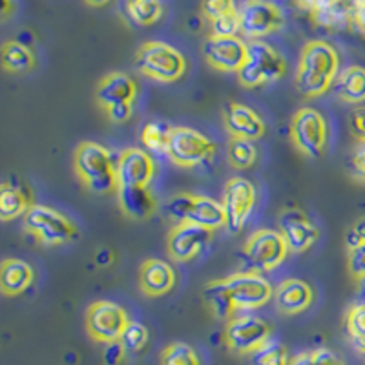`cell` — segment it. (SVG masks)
I'll return each mask as SVG.
<instances>
[{"label": "cell", "mask_w": 365, "mask_h": 365, "mask_svg": "<svg viewBox=\"0 0 365 365\" xmlns=\"http://www.w3.org/2000/svg\"><path fill=\"white\" fill-rule=\"evenodd\" d=\"M165 216L172 223H194L208 230H217L221 227H227V216H225L223 203L207 197V195L197 194H182L174 195L163 205Z\"/></svg>", "instance_id": "3957f363"}, {"label": "cell", "mask_w": 365, "mask_h": 365, "mask_svg": "<svg viewBox=\"0 0 365 365\" xmlns=\"http://www.w3.org/2000/svg\"><path fill=\"white\" fill-rule=\"evenodd\" d=\"M223 208L227 216V228L230 232H240L249 221L256 207V187L245 178L228 179L223 188Z\"/></svg>", "instance_id": "4fadbf2b"}, {"label": "cell", "mask_w": 365, "mask_h": 365, "mask_svg": "<svg viewBox=\"0 0 365 365\" xmlns=\"http://www.w3.org/2000/svg\"><path fill=\"white\" fill-rule=\"evenodd\" d=\"M159 365H201V360L194 347L185 341H174L163 349Z\"/></svg>", "instance_id": "836d02e7"}, {"label": "cell", "mask_w": 365, "mask_h": 365, "mask_svg": "<svg viewBox=\"0 0 365 365\" xmlns=\"http://www.w3.org/2000/svg\"><path fill=\"white\" fill-rule=\"evenodd\" d=\"M24 228L44 247L64 245L77 236V228L70 217L44 205H34L26 212Z\"/></svg>", "instance_id": "8992f818"}, {"label": "cell", "mask_w": 365, "mask_h": 365, "mask_svg": "<svg viewBox=\"0 0 365 365\" xmlns=\"http://www.w3.org/2000/svg\"><path fill=\"white\" fill-rule=\"evenodd\" d=\"M126 13L137 26H152L163 17L161 0H126Z\"/></svg>", "instance_id": "f546056e"}, {"label": "cell", "mask_w": 365, "mask_h": 365, "mask_svg": "<svg viewBox=\"0 0 365 365\" xmlns=\"http://www.w3.org/2000/svg\"><path fill=\"white\" fill-rule=\"evenodd\" d=\"M303 2H305V6H309L312 11H316V13H319V15H322V13L329 11L332 6L336 4L338 0H303Z\"/></svg>", "instance_id": "f6af8a7d"}, {"label": "cell", "mask_w": 365, "mask_h": 365, "mask_svg": "<svg viewBox=\"0 0 365 365\" xmlns=\"http://www.w3.org/2000/svg\"><path fill=\"white\" fill-rule=\"evenodd\" d=\"M336 96L345 104L365 103V68L347 66L336 77Z\"/></svg>", "instance_id": "484cf974"}, {"label": "cell", "mask_w": 365, "mask_h": 365, "mask_svg": "<svg viewBox=\"0 0 365 365\" xmlns=\"http://www.w3.org/2000/svg\"><path fill=\"white\" fill-rule=\"evenodd\" d=\"M104 113L113 123H126L133 113V104H115V106L104 110Z\"/></svg>", "instance_id": "ee69618b"}, {"label": "cell", "mask_w": 365, "mask_h": 365, "mask_svg": "<svg viewBox=\"0 0 365 365\" xmlns=\"http://www.w3.org/2000/svg\"><path fill=\"white\" fill-rule=\"evenodd\" d=\"M225 126L228 133L234 139H247V141H256L265 133V123L259 117V113L249 108L247 104L230 103L223 112Z\"/></svg>", "instance_id": "d6986e66"}, {"label": "cell", "mask_w": 365, "mask_h": 365, "mask_svg": "<svg viewBox=\"0 0 365 365\" xmlns=\"http://www.w3.org/2000/svg\"><path fill=\"white\" fill-rule=\"evenodd\" d=\"M88 6H91V8H103V6L110 4L112 0H84Z\"/></svg>", "instance_id": "681fc988"}, {"label": "cell", "mask_w": 365, "mask_h": 365, "mask_svg": "<svg viewBox=\"0 0 365 365\" xmlns=\"http://www.w3.org/2000/svg\"><path fill=\"white\" fill-rule=\"evenodd\" d=\"M247 53L249 44H245L237 35L221 37L212 34L203 42V57L208 66L225 73H237L245 64Z\"/></svg>", "instance_id": "9a60e30c"}, {"label": "cell", "mask_w": 365, "mask_h": 365, "mask_svg": "<svg viewBox=\"0 0 365 365\" xmlns=\"http://www.w3.org/2000/svg\"><path fill=\"white\" fill-rule=\"evenodd\" d=\"M314 299V291L307 282L298 278H289L274 291V303L282 314L292 316L307 311Z\"/></svg>", "instance_id": "44dd1931"}, {"label": "cell", "mask_w": 365, "mask_h": 365, "mask_svg": "<svg viewBox=\"0 0 365 365\" xmlns=\"http://www.w3.org/2000/svg\"><path fill=\"white\" fill-rule=\"evenodd\" d=\"M212 241V230L194 223H178L168 234V254L174 262H190Z\"/></svg>", "instance_id": "2e32d148"}, {"label": "cell", "mask_w": 365, "mask_h": 365, "mask_svg": "<svg viewBox=\"0 0 365 365\" xmlns=\"http://www.w3.org/2000/svg\"><path fill=\"white\" fill-rule=\"evenodd\" d=\"M201 296H203L205 305L208 307V311L212 312V316L216 319H230L234 318L236 311H234L232 303L228 299L227 291H225L223 283L221 279H212L207 285L203 287L201 291Z\"/></svg>", "instance_id": "83f0119b"}, {"label": "cell", "mask_w": 365, "mask_h": 365, "mask_svg": "<svg viewBox=\"0 0 365 365\" xmlns=\"http://www.w3.org/2000/svg\"><path fill=\"white\" fill-rule=\"evenodd\" d=\"M312 356V365H345L344 361L340 360L338 354H334L331 349L327 347H319L311 351Z\"/></svg>", "instance_id": "b9f144b4"}, {"label": "cell", "mask_w": 365, "mask_h": 365, "mask_svg": "<svg viewBox=\"0 0 365 365\" xmlns=\"http://www.w3.org/2000/svg\"><path fill=\"white\" fill-rule=\"evenodd\" d=\"M349 274L358 282H365V243L353 250H347Z\"/></svg>", "instance_id": "8d00e7d4"}, {"label": "cell", "mask_w": 365, "mask_h": 365, "mask_svg": "<svg viewBox=\"0 0 365 365\" xmlns=\"http://www.w3.org/2000/svg\"><path fill=\"white\" fill-rule=\"evenodd\" d=\"M15 9V2L13 0H2V19H8L11 15V11Z\"/></svg>", "instance_id": "c3c4849f"}, {"label": "cell", "mask_w": 365, "mask_h": 365, "mask_svg": "<svg viewBox=\"0 0 365 365\" xmlns=\"http://www.w3.org/2000/svg\"><path fill=\"white\" fill-rule=\"evenodd\" d=\"M126 349L123 347L119 340L112 341V344H104L103 351V364L104 365H119L120 361L125 360Z\"/></svg>", "instance_id": "60d3db41"}, {"label": "cell", "mask_w": 365, "mask_h": 365, "mask_svg": "<svg viewBox=\"0 0 365 365\" xmlns=\"http://www.w3.org/2000/svg\"><path fill=\"white\" fill-rule=\"evenodd\" d=\"M201 11L205 19L214 22L221 17H227L230 13H236L237 9L234 0H201Z\"/></svg>", "instance_id": "d590c367"}, {"label": "cell", "mask_w": 365, "mask_h": 365, "mask_svg": "<svg viewBox=\"0 0 365 365\" xmlns=\"http://www.w3.org/2000/svg\"><path fill=\"white\" fill-rule=\"evenodd\" d=\"M270 332H272V327L263 318L243 314L228 319L223 338L230 353L249 356L267 340H270Z\"/></svg>", "instance_id": "8fae6325"}, {"label": "cell", "mask_w": 365, "mask_h": 365, "mask_svg": "<svg viewBox=\"0 0 365 365\" xmlns=\"http://www.w3.org/2000/svg\"><path fill=\"white\" fill-rule=\"evenodd\" d=\"M75 174L93 194H110L117 192V158L93 141H84L75 148L73 155Z\"/></svg>", "instance_id": "7a4b0ae2"}, {"label": "cell", "mask_w": 365, "mask_h": 365, "mask_svg": "<svg viewBox=\"0 0 365 365\" xmlns=\"http://www.w3.org/2000/svg\"><path fill=\"white\" fill-rule=\"evenodd\" d=\"M113 262V252L110 249H101L96 254V263L101 267H106Z\"/></svg>", "instance_id": "bcb514c9"}, {"label": "cell", "mask_w": 365, "mask_h": 365, "mask_svg": "<svg viewBox=\"0 0 365 365\" xmlns=\"http://www.w3.org/2000/svg\"><path fill=\"white\" fill-rule=\"evenodd\" d=\"M130 318L126 311L108 299L93 302L86 311L88 334L99 344H112L120 340Z\"/></svg>", "instance_id": "7c38bea8"}, {"label": "cell", "mask_w": 365, "mask_h": 365, "mask_svg": "<svg viewBox=\"0 0 365 365\" xmlns=\"http://www.w3.org/2000/svg\"><path fill=\"white\" fill-rule=\"evenodd\" d=\"M137 97V83L125 71H112L104 75L97 84L96 99L103 110L115 104H133Z\"/></svg>", "instance_id": "ffe728a7"}, {"label": "cell", "mask_w": 365, "mask_h": 365, "mask_svg": "<svg viewBox=\"0 0 365 365\" xmlns=\"http://www.w3.org/2000/svg\"><path fill=\"white\" fill-rule=\"evenodd\" d=\"M340 70L336 48L325 41H311L303 46L296 70V90L307 99L322 97L334 84Z\"/></svg>", "instance_id": "6da1fadb"}, {"label": "cell", "mask_w": 365, "mask_h": 365, "mask_svg": "<svg viewBox=\"0 0 365 365\" xmlns=\"http://www.w3.org/2000/svg\"><path fill=\"white\" fill-rule=\"evenodd\" d=\"M117 187H148L155 175V163L145 148H126L117 158Z\"/></svg>", "instance_id": "e0dca14e"}, {"label": "cell", "mask_w": 365, "mask_h": 365, "mask_svg": "<svg viewBox=\"0 0 365 365\" xmlns=\"http://www.w3.org/2000/svg\"><path fill=\"white\" fill-rule=\"evenodd\" d=\"M212 34L221 35V37H234L240 31V11L230 13L227 17H221L217 21L210 22Z\"/></svg>", "instance_id": "74e56055"}, {"label": "cell", "mask_w": 365, "mask_h": 365, "mask_svg": "<svg viewBox=\"0 0 365 365\" xmlns=\"http://www.w3.org/2000/svg\"><path fill=\"white\" fill-rule=\"evenodd\" d=\"M278 230L285 237L291 252H305L314 245L319 230L307 217V214L299 208H285L278 217Z\"/></svg>", "instance_id": "ac0fdd59"}, {"label": "cell", "mask_w": 365, "mask_h": 365, "mask_svg": "<svg viewBox=\"0 0 365 365\" xmlns=\"http://www.w3.org/2000/svg\"><path fill=\"white\" fill-rule=\"evenodd\" d=\"M117 203L120 212L133 221H145L158 210V200L148 187L117 188Z\"/></svg>", "instance_id": "603a6c76"}, {"label": "cell", "mask_w": 365, "mask_h": 365, "mask_svg": "<svg viewBox=\"0 0 365 365\" xmlns=\"http://www.w3.org/2000/svg\"><path fill=\"white\" fill-rule=\"evenodd\" d=\"M283 11L269 0H247L240 9V31L252 41L282 29Z\"/></svg>", "instance_id": "5bb4252c"}, {"label": "cell", "mask_w": 365, "mask_h": 365, "mask_svg": "<svg viewBox=\"0 0 365 365\" xmlns=\"http://www.w3.org/2000/svg\"><path fill=\"white\" fill-rule=\"evenodd\" d=\"M289 252L291 250L285 237L279 230H272V228H259L250 234L243 245V256L249 262L250 270H256L259 274L278 269Z\"/></svg>", "instance_id": "ba28073f"}, {"label": "cell", "mask_w": 365, "mask_h": 365, "mask_svg": "<svg viewBox=\"0 0 365 365\" xmlns=\"http://www.w3.org/2000/svg\"><path fill=\"white\" fill-rule=\"evenodd\" d=\"M139 285L143 294L150 298L165 296L174 289L175 285V270L170 263L158 257H150L141 265L139 272Z\"/></svg>", "instance_id": "7402d4cb"}, {"label": "cell", "mask_w": 365, "mask_h": 365, "mask_svg": "<svg viewBox=\"0 0 365 365\" xmlns=\"http://www.w3.org/2000/svg\"><path fill=\"white\" fill-rule=\"evenodd\" d=\"M148 329L145 327L143 324H139V322H130L128 325H126L125 332H123V336H120V344H123V347L126 349V353H139V351H143V349L146 347V344H148Z\"/></svg>", "instance_id": "e575fe53"}, {"label": "cell", "mask_w": 365, "mask_h": 365, "mask_svg": "<svg viewBox=\"0 0 365 365\" xmlns=\"http://www.w3.org/2000/svg\"><path fill=\"white\" fill-rule=\"evenodd\" d=\"M249 365H289V351L285 345L278 340H267L262 347H257L254 353H250Z\"/></svg>", "instance_id": "4dcf8cb0"}, {"label": "cell", "mask_w": 365, "mask_h": 365, "mask_svg": "<svg viewBox=\"0 0 365 365\" xmlns=\"http://www.w3.org/2000/svg\"><path fill=\"white\" fill-rule=\"evenodd\" d=\"M327 120L318 110L299 108L292 115L291 120V139L296 150L311 159H318L324 155L327 146Z\"/></svg>", "instance_id": "30bf717a"}, {"label": "cell", "mask_w": 365, "mask_h": 365, "mask_svg": "<svg viewBox=\"0 0 365 365\" xmlns=\"http://www.w3.org/2000/svg\"><path fill=\"white\" fill-rule=\"evenodd\" d=\"M361 243H365V216L358 217V220L351 225L347 234H345V247H347V250L356 249Z\"/></svg>", "instance_id": "ab89813d"}, {"label": "cell", "mask_w": 365, "mask_h": 365, "mask_svg": "<svg viewBox=\"0 0 365 365\" xmlns=\"http://www.w3.org/2000/svg\"><path fill=\"white\" fill-rule=\"evenodd\" d=\"M135 66L139 73L148 79L175 83L187 71V58L174 46L161 41H148L137 50Z\"/></svg>", "instance_id": "277c9868"}, {"label": "cell", "mask_w": 365, "mask_h": 365, "mask_svg": "<svg viewBox=\"0 0 365 365\" xmlns=\"http://www.w3.org/2000/svg\"><path fill=\"white\" fill-rule=\"evenodd\" d=\"M34 207L31 192L17 179H6L0 185V220L11 221L19 216H24Z\"/></svg>", "instance_id": "d4e9b609"}, {"label": "cell", "mask_w": 365, "mask_h": 365, "mask_svg": "<svg viewBox=\"0 0 365 365\" xmlns=\"http://www.w3.org/2000/svg\"><path fill=\"white\" fill-rule=\"evenodd\" d=\"M234 311H256L274 298V289L256 270L234 272L221 278Z\"/></svg>", "instance_id": "52a82bcc"}, {"label": "cell", "mask_w": 365, "mask_h": 365, "mask_svg": "<svg viewBox=\"0 0 365 365\" xmlns=\"http://www.w3.org/2000/svg\"><path fill=\"white\" fill-rule=\"evenodd\" d=\"M285 71V58L276 48L263 41H250L245 64L237 71V81L245 88L265 86L282 79Z\"/></svg>", "instance_id": "5b68a950"}, {"label": "cell", "mask_w": 365, "mask_h": 365, "mask_svg": "<svg viewBox=\"0 0 365 365\" xmlns=\"http://www.w3.org/2000/svg\"><path fill=\"white\" fill-rule=\"evenodd\" d=\"M228 163L236 170H249L252 168L257 159V150L254 146V141L247 139H230L228 143Z\"/></svg>", "instance_id": "d6a6232c"}, {"label": "cell", "mask_w": 365, "mask_h": 365, "mask_svg": "<svg viewBox=\"0 0 365 365\" xmlns=\"http://www.w3.org/2000/svg\"><path fill=\"white\" fill-rule=\"evenodd\" d=\"M289 365H312L311 353H299V354H296V356L291 358Z\"/></svg>", "instance_id": "7dc6e473"}, {"label": "cell", "mask_w": 365, "mask_h": 365, "mask_svg": "<svg viewBox=\"0 0 365 365\" xmlns=\"http://www.w3.org/2000/svg\"><path fill=\"white\" fill-rule=\"evenodd\" d=\"M349 130L360 145H365V106H356L349 113Z\"/></svg>", "instance_id": "f35d334b"}, {"label": "cell", "mask_w": 365, "mask_h": 365, "mask_svg": "<svg viewBox=\"0 0 365 365\" xmlns=\"http://www.w3.org/2000/svg\"><path fill=\"white\" fill-rule=\"evenodd\" d=\"M170 126L150 120L141 130V143L146 152H155V154H166L168 143H170Z\"/></svg>", "instance_id": "1f68e13d"}, {"label": "cell", "mask_w": 365, "mask_h": 365, "mask_svg": "<svg viewBox=\"0 0 365 365\" xmlns=\"http://www.w3.org/2000/svg\"><path fill=\"white\" fill-rule=\"evenodd\" d=\"M35 68V55L28 44L8 41L2 44V70L8 73H28Z\"/></svg>", "instance_id": "4316f807"}, {"label": "cell", "mask_w": 365, "mask_h": 365, "mask_svg": "<svg viewBox=\"0 0 365 365\" xmlns=\"http://www.w3.org/2000/svg\"><path fill=\"white\" fill-rule=\"evenodd\" d=\"M214 154H216V145L201 132L188 126L172 128L166 155L175 166L194 168V166L210 161Z\"/></svg>", "instance_id": "9c48e42d"}, {"label": "cell", "mask_w": 365, "mask_h": 365, "mask_svg": "<svg viewBox=\"0 0 365 365\" xmlns=\"http://www.w3.org/2000/svg\"><path fill=\"white\" fill-rule=\"evenodd\" d=\"M351 174L358 181H365V145H358L351 158Z\"/></svg>", "instance_id": "7bdbcfd3"}, {"label": "cell", "mask_w": 365, "mask_h": 365, "mask_svg": "<svg viewBox=\"0 0 365 365\" xmlns=\"http://www.w3.org/2000/svg\"><path fill=\"white\" fill-rule=\"evenodd\" d=\"M345 334L358 353L365 354V302L353 303L345 312Z\"/></svg>", "instance_id": "f1b7e54d"}, {"label": "cell", "mask_w": 365, "mask_h": 365, "mask_svg": "<svg viewBox=\"0 0 365 365\" xmlns=\"http://www.w3.org/2000/svg\"><path fill=\"white\" fill-rule=\"evenodd\" d=\"M35 272L28 262L8 257L0 265V291L4 296H19L34 285Z\"/></svg>", "instance_id": "cb8c5ba5"}]
</instances>
